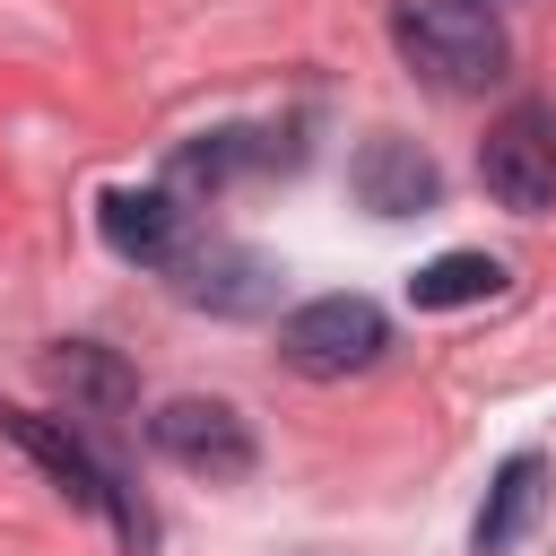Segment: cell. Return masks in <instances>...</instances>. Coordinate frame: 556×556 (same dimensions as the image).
I'll list each match as a JSON object with an SVG mask.
<instances>
[{
    "label": "cell",
    "mask_w": 556,
    "mask_h": 556,
    "mask_svg": "<svg viewBox=\"0 0 556 556\" xmlns=\"http://www.w3.org/2000/svg\"><path fill=\"white\" fill-rule=\"evenodd\" d=\"M174 287H182V304H200V313H269V295H278V261L269 252H252V243H208V252H191V261H174Z\"/></svg>",
    "instance_id": "cell-6"
},
{
    "label": "cell",
    "mask_w": 556,
    "mask_h": 556,
    "mask_svg": "<svg viewBox=\"0 0 556 556\" xmlns=\"http://www.w3.org/2000/svg\"><path fill=\"white\" fill-rule=\"evenodd\" d=\"M148 443H156L174 469H191V478H252V426H243L226 400H200V391L165 400V408L148 417Z\"/></svg>",
    "instance_id": "cell-4"
},
{
    "label": "cell",
    "mask_w": 556,
    "mask_h": 556,
    "mask_svg": "<svg viewBox=\"0 0 556 556\" xmlns=\"http://www.w3.org/2000/svg\"><path fill=\"white\" fill-rule=\"evenodd\" d=\"M96 235H104L122 261L156 269V261H174V243H182V208H174V191H104V200H96Z\"/></svg>",
    "instance_id": "cell-8"
},
{
    "label": "cell",
    "mask_w": 556,
    "mask_h": 556,
    "mask_svg": "<svg viewBox=\"0 0 556 556\" xmlns=\"http://www.w3.org/2000/svg\"><path fill=\"white\" fill-rule=\"evenodd\" d=\"M348 191H356V208H374V217H426V208L443 200V165H434L417 139L374 130V139L348 156Z\"/></svg>",
    "instance_id": "cell-5"
},
{
    "label": "cell",
    "mask_w": 556,
    "mask_h": 556,
    "mask_svg": "<svg viewBox=\"0 0 556 556\" xmlns=\"http://www.w3.org/2000/svg\"><path fill=\"white\" fill-rule=\"evenodd\" d=\"M0 434H9L17 452H35V460L52 469V486H61L78 513H104V504H122V495H113V469H104V460H96V452H87V443L61 426V417H35V408H0Z\"/></svg>",
    "instance_id": "cell-7"
},
{
    "label": "cell",
    "mask_w": 556,
    "mask_h": 556,
    "mask_svg": "<svg viewBox=\"0 0 556 556\" xmlns=\"http://www.w3.org/2000/svg\"><path fill=\"white\" fill-rule=\"evenodd\" d=\"M478 182H486L495 208L547 217V208H556V104H513V113L478 139Z\"/></svg>",
    "instance_id": "cell-3"
},
{
    "label": "cell",
    "mask_w": 556,
    "mask_h": 556,
    "mask_svg": "<svg viewBox=\"0 0 556 556\" xmlns=\"http://www.w3.org/2000/svg\"><path fill=\"white\" fill-rule=\"evenodd\" d=\"M391 43L434 96H478L513 61L486 0H391Z\"/></svg>",
    "instance_id": "cell-1"
},
{
    "label": "cell",
    "mask_w": 556,
    "mask_h": 556,
    "mask_svg": "<svg viewBox=\"0 0 556 556\" xmlns=\"http://www.w3.org/2000/svg\"><path fill=\"white\" fill-rule=\"evenodd\" d=\"M43 374L70 391V408H96V417H113V408H130V374L104 356V348H87V339H70V348H52L43 356Z\"/></svg>",
    "instance_id": "cell-11"
},
{
    "label": "cell",
    "mask_w": 556,
    "mask_h": 556,
    "mask_svg": "<svg viewBox=\"0 0 556 556\" xmlns=\"http://www.w3.org/2000/svg\"><path fill=\"white\" fill-rule=\"evenodd\" d=\"M486 9H495V0H486Z\"/></svg>",
    "instance_id": "cell-13"
},
{
    "label": "cell",
    "mask_w": 556,
    "mask_h": 556,
    "mask_svg": "<svg viewBox=\"0 0 556 556\" xmlns=\"http://www.w3.org/2000/svg\"><path fill=\"white\" fill-rule=\"evenodd\" d=\"M539 504H547V460H539V452H513V460L495 469L478 521H469V547H478V556H504V547L539 521Z\"/></svg>",
    "instance_id": "cell-9"
},
{
    "label": "cell",
    "mask_w": 556,
    "mask_h": 556,
    "mask_svg": "<svg viewBox=\"0 0 556 556\" xmlns=\"http://www.w3.org/2000/svg\"><path fill=\"white\" fill-rule=\"evenodd\" d=\"M486 295H504V261L495 252H434L408 278V304L417 313H460V304H486Z\"/></svg>",
    "instance_id": "cell-10"
},
{
    "label": "cell",
    "mask_w": 556,
    "mask_h": 556,
    "mask_svg": "<svg viewBox=\"0 0 556 556\" xmlns=\"http://www.w3.org/2000/svg\"><path fill=\"white\" fill-rule=\"evenodd\" d=\"M382 339H391V321H382L374 295H313V304H295V313L278 321V356H287L295 374H313V382L365 374V365L382 356Z\"/></svg>",
    "instance_id": "cell-2"
},
{
    "label": "cell",
    "mask_w": 556,
    "mask_h": 556,
    "mask_svg": "<svg viewBox=\"0 0 556 556\" xmlns=\"http://www.w3.org/2000/svg\"><path fill=\"white\" fill-rule=\"evenodd\" d=\"M295 148H278L269 130H208L200 148H182L174 156V182H226V174H243V165H287Z\"/></svg>",
    "instance_id": "cell-12"
}]
</instances>
